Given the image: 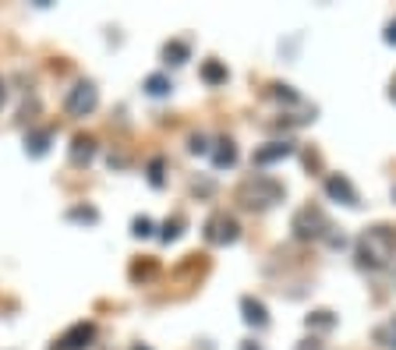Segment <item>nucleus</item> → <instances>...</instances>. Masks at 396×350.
Instances as JSON below:
<instances>
[{
    "instance_id": "f257e3e1",
    "label": "nucleus",
    "mask_w": 396,
    "mask_h": 350,
    "mask_svg": "<svg viewBox=\"0 0 396 350\" xmlns=\"http://www.w3.org/2000/svg\"><path fill=\"white\" fill-rule=\"evenodd\" d=\"M396 258V230L372 226L358 238V265L361 269H386Z\"/></svg>"
},
{
    "instance_id": "f03ea898",
    "label": "nucleus",
    "mask_w": 396,
    "mask_h": 350,
    "mask_svg": "<svg viewBox=\"0 0 396 350\" xmlns=\"http://www.w3.org/2000/svg\"><path fill=\"white\" fill-rule=\"evenodd\" d=\"M237 198H241L248 209H269V205H276V202L283 198V184H276V181H269V177H251V181L241 184Z\"/></svg>"
},
{
    "instance_id": "7ed1b4c3",
    "label": "nucleus",
    "mask_w": 396,
    "mask_h": 350,
    "mask_svg": "<svg viewBox=\"0 0 396 350\" xmlns=\"http://www.w3.org/2000/svg\"><path fill=\"white\" fill-rule=\"evenodd\" d=\"M237 233H241L237 219L226 216V212H216V216H209V223H205V241H209V245H234Z\"/></svg>"
},
{
    "instance_id": "20e7f679",
    "label": "nucleus",
    "mask_w": 396,
    "mask_h": 350,
    "mask_svg": "<svg viewBox=\"0 0 396 350\" xmlns=\"http://www.w3.org/2000/svg\"><path fill=\"white\" fill-rule=\"evenodd\" d=\"M96 103H99V92H96V85H92V82H78V85L68 92V99H64V110H68L71 117H89V113L96 110Z\"/></svg>"
},
{
    "instance_id": "39448f33",
    "label": "nucleus",
    "mask_w": 396,
    "mask_h": 350,
    "mask_svg": "<svg viewBox=\"0 0 396 350\" xmlns=\"http://www.w3.org/2000/svg\"><path fill=\"white\" fill-rule=\"evenodd\" d=\"M325 230H332L329 226V219L322 216V209H301L298 216H294V233H298V238L301 241H311V238H322V233Z\"/></svg>"
},
{
    "instance_id": "423d86ee",
    "label": "nucleus",
    "mask_w": 396,
    "mask_h": 350,
    "mask_svg": "<svg viewBox=\"0 0 396 350\" xmlns=\"http://www.w3.org/2000/svg\"><path fill=\"white\" fill-rule=\"evenodd\" d=\"M92 336H96V326L92 322H78V326H71L61 340H57V350H85L92 343Z\"/></svg>"
},
{
    "instance_id": "0eeeda50",
    "label": "nucleus",
    "mask_w": 396,
    "mask_h": 350,
    "mask_svg": "<svg viewBox=\"0 0 396 350\" xmlns=\"http://www.w3.org/2000/svg\"><path fill=\"white\" fill-rule=\"evenodd\" d=\"M325 191H329V198H336V202H344V205H361V198H358V191H354V184L344 177V173H329L325 177Z\"/></svg>"
},
{
    "instance_id": "6e6552de",
    "label": "nucleus",
    "mask_w": 396,
    "mask_h": 350,
    "mask_svg": "<svg viewBox=\"0 0 396 350\" xmlns=\"http://www.w3.org/2000/svg\"><path fill=\"white\" fill-rule=\"evenodd\" d=\"M241 312H244V322L255 326V329H265L269 315H265V305L255 301V298H241Z\"/></svg>"
},
{
    "instance_id": "1a4fd4ad",
    "label": "nucleus",
    "mask_w": 396,
    "mask_h": 350,
    "mask_svg": "<svg viewBox=\"0 0 396 350\" xmlns=\"http://www.w3.org/2000/svg\"><path fill=\"white\" fill-rule=\"evenodd\" d=\"M291 152H294V145H291V142H272V145H265V149H258V152H255V163H258V166H265V163H276V159L291 156Z\"/></svg>"
},
{
    "instance_id": "9d476101",
    "label": "nucleus",
    "mask_w": 396,
    "mask_h": 350,
    "mask_svg": "<svg viewBox=\"0 0 396 350\" xmlns=\"http://www.w3.org/2000/svg\"><path fill=\"white\" fill-rule=\"evenodd\" d=\"M216 145H219V149L212 152V163H216L219 170H223V166H234V163H237V149H234V142H230V138H223V142H216Z\"/></svg>"
},
{
    "instance_id": "9b49d317",
    "label": "nucleus",
    "mask_w": 396,
    "mask_h": 350,
    "mask_svg": "<svg viewBox=\"0 0 396 350\" xmlns=\"http://www.w3.org/2000/svg\"><path fill=\"white\" fill-rule=\"evenodd\" d=\"M92 152H96V142H92L89 135H78V138H75V149H71V159H75V163H89Z\"/></svg>"
},
{
    "instance_id": "f8f14e48",
    "label": "nucleus",
    "mask_w": 396,
    "mask_h": 350,
    "mask_svg": "<svg viewBox=\"0 0 396 350\" xmlns=\"http://www.w3.org/2000/svg\"><path fill=\"white\" fill-rule=\"evenodd\" d=\"M50 138H53V131H50V128H43V131H32V135L25 138V145H29V152H32V156H43V152H46V145H50Z\"/></svg>"
},
{
    "instance_id": "ddd939ff",
    "label": "nucleus",
    "mask_w": 396,
    "mask_h": 350,
    "mask_svg": "<svg viewBox=\"0 0 396 350\" xmlns=\"http://www.w3.org/2000/svg\"><path fill=\"white\" fill-rule=\"evenodd\" d=\"M163 57H166V64H184L188 61V43H166Z\"/></svg>"
},
{
    "instance_id": "4468645a",
    "label": "nucleus",
    "mask_w": 396,
    "mask_h": 350,
    "mask_svg": "<svg viewBox=\"0 0 396 350\" xmlns=\"http://www.w3.org/2000/svg\"><path fill=\"white\" fill-rule=\"evenodd\" d=\"M202 78H205L209 85H219V82H226V68H223V64H216V61H205Z\"/></svg>"
},
{
    "instance_id": "2eb2a0df",
    "label": "nucleus",
    "mask_w": 396,
    "mask_h": 350,
    "mask_svg": "<svg viewBox=\"0 0 396 350\" xmlns=\"http://www.w3.org/2000/svg\"><path fill=\"white\" fill-rule=\"evenodd\" d=\"M379 343H382V347H389V350H396V319H393V322H386V326L379 329Z\"/></svg>"
},
{
    "instance_id": "dca6fc26",
    "label": "nucleus",
    "mask_w": 396,
    "mask_h": 350,
    "mask_svg": "<svg viewBox=\"0 0 396 350\" xmlns=\"http://www.w3.org/2000/svg\"><path fill=\"white\" fill-rule=\"evenodd\" d=\"M145 89H149V96H166V92H170V82H166L163 75H152V78L145 82Z\"/></svg>"
},
{
    "instance_id": "f3484780",
    "label": "nucleus",
    "mask_w": 396,
    "mask_h": 350,
    "mask_svg": "<svg viewBox=\"0 0 396 350\" xmlns=\"http://www.w3.org/2000/svg\"><path fill=\"white\" fill-rule=\"evenodd\" d=\"M181 226H184L181 219H166V223H163V233H159V238H163V241H177V238H181Z\"/></svg>"
},
{
    "instance_id": "a211bd4d",
    "label": "nucleus",
    "mask_w": 396,
    "mask_h": 350,
    "mask_svg": "<svg viewBox=\"0 0 396 350\" xmlns=\"http://www.w3.org/2000/svg\"><path fill=\"white\" fill-rule=\"evenodd\" d=\"M68 216H71V219H85V223H96V219H99V212H96V209H89V205H85V209L78 205V209H71Z\"/></svg>"
},
{
    "instance_id": "6ab92c4d",
    "label": "nucleus",
    "mask_w": 396,
    "mask_h": 350,
    "mask_svg": "<svg viewBox=\"0 0 396 350\" xmlns=\"http://www.w3.org/2000/svg\"><path fill=\"white\" fill-rule=\"evenodd\" d=\"M332 322H336V319H332V315H329V312H315V315H311V319H308V326H318V329H329V326H332Z\"/></svg>"
},
{
    "instance_id": "aec40b11",
    "label": "nucleus",
    "mask_w": 396,
    "mask_h": 350,
    "mask_svg": "<svg viewBox=\"0 0 396 350\" xmlns=\"http://www.w3.org/2000/svg\"><path fill=\"white\" fill-rule=\"evenodd\" d=\"M159 170H163V159H152V166H149V181H152L156 188L163 184V173H159Z\"/></svg>"
},
{
    "instance_id": "412c9836",
    "label": "nucleus",
    "mask_w": 396,
    "mask_h": 350,
    "mask_svg": "<svg viewBox=\"0 0 396 350\" xmlns=\"http://www.w3.org/2000/svg\"><path fill=\"white\" fill-rule=\"evenodd\" d=\"M149 233H152V219H135V238H149Z\"/></svg>"
},
{
    "instance_id": "4be33fe9",
    "label": "nucleus",
    "mask_w": 396,
    "mask_h": 350,
    "mask_svg": "<svg viewBox=\"0 0 396 350\" xmlns=\"http://www.w3.org/2000/svg\"><path fill=\"white\" fill-rule=\"evenodd\" d=\"M191 152H209V145H205V138H202V135H195V138H191Z\"/></svg>"
},
{
    "instance_id": "5701e85b",
    "label": "nucleus",
    "mask_w": 396,
    "mask_h": 350,
    "mask_svg": "<svg viewBox=\"0 0 396 350\" xmlns=\"http://www.w3.org/2000/svg\"><path fill=\"white\" fill-rule=\"evenodd\" d=\"M386 43H389V46H396V18H393V22H389V29H386Z\"/></svg>"
},
{
    "instance_id": "b1692460",
    "label": "nucleus",
    "mask_w": 396,
    "mask_h": 350,
    "mask_svg": "<svg viewBox=\"0 0 396 350\" xmlns=\"http://www.w3.org/2000/svg\"><path fill=\"white\" fill-rule=\"evenodd\" d=\"M389 99L396 103V75H393V82H389Z\"/></svg>"
},
{
    "instance_id": "393cba45",
    "label": "nucleus",
    "mask_w": 396,
    "mask_h": 350,
    "mask_svg": "<svg viewBox=\"0 0 396 350\" xmlns=\"http://www.w3.org/2000/svg\"><path fill=\"white\" fill-rule=\"evenodd\" d=\"M0 103H4V82H0Z\"/></svg>"
},
{
    "instance_id": "a878e982",
    "label": "nucleus",
    "mask_w": 396,
    "mask_h": 350,
    "mask_svg": "<svg viewBox=\"0 0 396 350\" xmlns=\"http://www.w3.org/2000/svg\"><path fill=\"white\" fill-rule=\"evenodd\" d=\"M135 350H145V347H135Z\"/></svg>"
}]
</instances>
